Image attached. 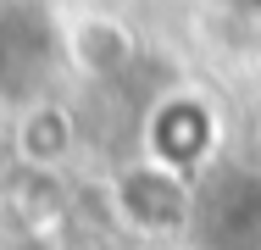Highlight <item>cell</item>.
<instances>
[{
	"label": "cell",
	"mask_w": 261,
	"mask_h": 250,
	"mask_svg": "<svg viewBox=\"0 0 261 250\" xmlns=\"http://www.w3.org/2000/svg\"><path fill=\"white\" fill-rule=\"evenodd\" d=\"M122 206H128V217H134L139 228H178L184 211H189V200L178 189V172H167V167L128 172V178H122Z\"/></svg>",
	"instance_id": "cell-1"
},
{
	"label": "cell",
	"mask_w": 261,
	"mask_h": 250,
	"mask_svg": "<svg viewBox=\"0 0 261 250\" xmlns=\"http://www.w3.org/2000/svg\"><path fill=\"white\" fill-rule=\"evenodd\" d=\"M67 45H72L78 67H84L89 78H111V72L128 67V56H134V34H128L122 22H111V17H78L72 34H67Z\"/></svg>",
	"instance_id": "cell-2"
},
{
	"label": "cell",
	"mask_w": 261,
	"mask_h": 250,
	"mask_svg": "<svg viewBox=\"0 0 261 250\" xmlns=\"http://www.w3.org/2000/svg\"><path fill=\"white\" fill-rule=\"evenodd\" d=\"M17 150H22V161H34V167H61L67 150H72L67 111H61V106H34V111L22 117V128H17Z\"/></svg>",
	"instance_id": "cell-3"
}]
</instances>
